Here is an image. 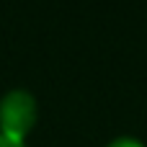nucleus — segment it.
I'll return each mask as SVG.
<instances>
[{
    "label": "nucleus",
    "instance_id": "1",
    "mask_svg": "<svg viewBox=\"0 0 147 147\" xmlns=\"http://www.w3.org/2000/svg\"><path fill=\"white\" fill-rule=\"evenodd\" d=\"M36 98L28 90H10L0 98V134L23 142L36 124Z\"/></svg>",
    "mask_w": 147,
    "mask_h": 147
},
{
    "label": "nucleus",
    "instance_id": "2",
    "mask_svg": "<svg viewBox=\"0 0 147 147\" xmlns=\"http://www.w3.org/2000/svg\"><path fill=\"white\" fill-rule=\"evenodd\" d=\"M109 147H145L140 140H134V137H119V140H114Z\"/></svg>",
    "mask_w": 147,
    "mask_h": 147
},
{
    "label": "nucleus",
    "instance_id": "3",
    "mask_svg": "<svg viewBox=\"0 0 147 147\" xmlns=\"http://www.w3.org/2000/svg\"><path fill=\"white\" fill-rule=\"evenodd\" d=\"M0 147H26V145L18 142V140H10V137H3L0 134Z\"/></svg>",
    "mask_w": 147,
    "mask_h": 147
}]
</instances>
